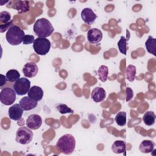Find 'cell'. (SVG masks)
Masks as SVG:
<instances>
[{
	"label": "cell",
	"instance_id": "cell-1",
	"mask_svg": "<svg viewBox=\"0 0 156 156\" xmlns=\"http://www.w3.org/2000/svg\"><path fill=\"white\" fill-rule=\"evenodd\" d=\"M33 30L38 37L46 38L52 34L54 29L48 20L41 18L35 22Z\"/></svg>",
	"mask_w": 156,
	"mask_h": 156
},
{
	"label": "cell",
	"instance_id": "cell-2",
	"mask_svg": "<svg viewBox=\"0 0 156 156\" xmlns=\"http://www.w3.org/2000/svg\"><path fill=\"white\" fill-rule=\"evenodd\" d=\"M76 147V140L73 135L66 133L62 136L56 143V147L63 154L70 155Z\"/></svg>",
	"mask_w": 156,
	"mask_h": 156
},
{
	"label": "cell",
	"instance_id": "cell-3",
	"mask_svg": "<svg viewBox=\"0 0 156 156\" xmlns=\"http://www.w3.org/2000/svg\"><path fill=\"white\" fill-rule=\"evenodd\" d=\"M24 36V32L18 26L13 25L7 30L5 38L10 44L17 46L23 41Z\"/></svg>",
	"mask_w": 156,
	"mask_h": 156
},
{
	"label": "cell",
	"instance_id": "cell-4",
	"mask_svg": "<svg viewBox=\"0 0 156 156\" xmlns=\"http://www.w3.org/2000/svg\"><path fill=\"white\" fill-rule=\"evenodd\" d=\"M33 48L38 55H44L48 54L51 48V42L46 38L38 37L33 43Z\"/></svg>",
	"mask_w": 156,
	"mask_h": 156
},
{
	"label": "cell",
	"instance_id": "cell-5",
	"mask_svg": "<svg viewBox=\"0 0 156 156\" xmlns=\"http://www.w3.org/2000/svg\"><path fill=\"white\" fill-rule=\"evenodd\" d=\"M34 133L30 129L27 127H21L16 132L15 140L21 144H27L32 140Z\"/></svg>",
	"mask_w": 156,
	"mask_h": 156
},
{
	"label": "cell",
	"instance_id": "cell-6",
	"mask_svg": "<svg viewBox=\"0 0 156 156\" xmlns=\"http://www.w3.org/2000/svg\"><path fill=\"white\" fill-rule=\"evenodd\" d=\"M13 88L16 94L19 96L24 95L28 93L30 88V82L27 78H20L13 83Z\"/></svg>",
	"mask_w": 156,
	"mask_h": 156
},
{
	"label": "cell",
	"instance_id": "cell-7",
	"mask_svg": "<svg viewBox=\"0 0 156 156\" xmlns=\"http://www.w3.org/2000/svg\"><path fill=\"white\" fill-rule=\"evenodd\" d=\"M16 92L15 90L9 87L2 88L0 93L1 102L5 105L13 104L16 100Z\"/></svg>",
	"mask_w": 156,
	"mask_h": 156
},
{
	"label": "cell",
	"instance_id": "cell-8",
	"mask_svg": "<svg viewBox=\"0 0 156 156\" xmlns=\"http://www.w3.org/2000/svg\"><path fill=\"white\" fill-rule=\"evenodd\" d=\"M26 124L31 130H37L42 124V118L39 115L32 114L27 117L26 121Z\"/></svg>",
	"mask_w": 156,
	"mask_h": 156
},
{
	"label": "cell",
	"instance_id": "cell-9",
	"mask_svg": "<svg viewBox=\"0 0 156 156\" xmlns=\"http://www.w3.org/2000/svg\"><path fill=\"white\" fill-rule=\"evenodd\" d=\"M87 40L91 44H97L102 39V33L98 28H91L87 32Z\"/></svg>",
	"mask_w": 156,
	"mask_h": 156
},
{
	"label": "cell",
	"instance_id": "cell-10",
	"mask_svg": "<svg viewBox=\"0 0 156 156\" xmlns=\"http://www.w3.org/2000/svg\"><path fill=\"white\" fill-rule=\"evenodd\" d=\"M23 111L24 110L22 108L20 104H15L9 107L8 114L11 119L18 121L21 118Z\"/></svg>",
	"mask_w": 156,
	"mask_h": 156
},
{
	"label": "cell",
	"instance_id": "cell-11",
	"mask_svg": "<svg viewBox=\"0 0 156 156\" xmlns=\"http://www.w3.org/2000/svg\"><path fill=\"white\" fill-rule=\"evenodd\" d=\"M38 71L37 64L32 62L26 63L23 68V73L26 77H34L36 76Z\"/></svg>",
	"mask_w": 156,
	"mask_h": 156
},
{
	"label": "cell",
	"instance_id": "cell-12",
	"mask_svg": "<svg viewBox=\"0 0 156 156\" xmlns=\"http://www.w3.org/2000/svg\"><path fill=\"white\" fill-rule=\"evenodd\" d=\"M81 18L87 24L91 25L95 21L97 15L90 8H84L81 12Z\"/></svg>",
	"mask_w": 156,
	"mask_h": 156
},
{
	"label": "cell",
	"instance_id": "cell-13",
	"mask_svg": "<svg viewBox=\"0 0 156 156\" xmlns=\"http://www.w3.org/2000/svg\"><path fill=\"white\" fill-rule=\"evenodd\" d=\"M37 102L38 101L27 96L22 98L20 101L19 104L24 111H28L35 108L38 104Z\"/></svg>",
	"mask_w": 156,
	"mask_h": 156
},
{
	"label": "cell",
	"instance_id": "cell-14",
	"mask_svg": "<svg viewBox=\"0 0 156 156\" xmlns=\"http://www.w3.org/2000/svg\"><path fill=\"white\" fill-rule=\"evenodd\" d=\"M92 99L96 102H99L104 101L106 97V92L103 88L95 87L91 93Z\"/></svg>",
	"mask_w": 156,
	"mask_h": 156
},
{
	"label": "cell",
	"instance_id": "cell-15",
	"mask_svg": "<svg viewBox=\"0 0 156 156\" xmlns=\"http://www.w3.org/2000/svg\"><path fill=\"white\" fill-rule=\"evenodd\" d=\"M43 94L44 93L42 88L36 85L30 87L29 91L27 93L28 96L37 101H40L42 99Z\"/></svg>",
	"mask_w": 156,
	"mask_h": 156
},
{
	"label": "cell",
	"instance_id": "cell-16",
	"mask_svg": "<svg viewBox=\"0 0 156 156\" xmlns=\"http://www.w3.org/2000/svg\"><path fill=\"white\" fill-rule=\"evenodd\" d=\"M112 151L115 154H124L126 155V144L124 141H115L112 146Z\"/></svg>",
	"mask_w": 156,
	"mask_h": 156
},
{
	"label": "cell",
	"instance_id": "cell-17",
	"mask_svg": "<svg viewBox=\"0 0 156 156\" xmlns=\"http://www.w3.org/2000/svg\"><path fill=\"white\" fill-rule=\"evenodd\" d=\"M12 7L16 10L18 13H26L30 9L29 2L27 1H16Z\"/></svg>",
	"mask_w": 156,
	"mask_h": 156
},
{
	"label": "cell",
	"instance_id": "cell-18",
	"mask_svg": "<svg viewBox=\"0 0 156 156\" xmlns=\"http://www.w3.org/2000/svg\"><path fill=\"white\" fill-rule=\"evenodd\" d=\"M155 146V143L151 140H145L141 141L139 146L140 151L144 154L151 153L153 151Z\"/></svg>",
	"mask_w": 156,
	"mask_h": 156
},
{
	"label": "cell",
	"instance_id": "cell-19",
	"mask_svg": "<svg viewBox=\"0 0 156 156\" xmlns=\"http://www.w3.org/2000/svg\"><path fill=\"white\" fill-rule=\"evenodd\" d=\"M145 46L147 51L155 56V48H156V39L152 36L149 35L147 40L145 42Z\"/></svg>",
	"mask_w": 156,
	"mask_h": 156
},
{
	"label": "cell",
	"instance_id": "cell-20",
	"mask_svg": "<svg viewBox=\"0 0 156 156\" xmlns=\"http://www.w3.org/2000/svg\"><path fill=\"white\" fill-rule=\"evenodd\" d=\"M156 116L152 111H148L144 113L143 116V121L144 123L148 126H151L155 124Z\"/></svg>",
	"mask_w": 156,
	"mask_h": 156
},
{
	"label": "cell",
	"instance_id": "cell-21",
	"mask_svg": "<svg viewBox=\"0 0 156 156\" xmlns=\"http://www.w3.org/2000/svg\"><path fill=\"white\" fill-rule=\"evenodd\" d=\"M98 75L99 79L101 81L105 82L107 80L108 76V67L105 65L100 66L98 70Z\"/></svg>",
	"mask_w": 156,
	"mask_h": 156
},
{
	"label": "cell",
	"instance_id": "cell-22",
	"mask_svg": "<svg viewBox=\"0 0 156 156\" xmlns=\"http://www.w3.org/2000/svg\"><path fill=\"white\" fill-rule=\"evenodd\" d=\"M115 121L119 126H124L127 122V115L125 112H118L115 118Z\"/></svg>",
	"mask_w": 156,
	"mask_h": 156
},
{
	"label": "cell",
	"instance_id": "cell-23",
	"mask_svg": "<svg viewBox=\"0 0 156 156\" xmlns=\"http://www.w3.org/2000/svg\"><path fill=\"white\" fill-rule=\"evenodd\" d=\"M136 75V67L133 65H129L126 68V79L130 81L133 82L135 80Z\"/></svg>",
	"mask_w": 156,
	"mask_h": 156
},
{
	"label": "cell",
	"instance_id": "cell-24",
	"mask_svg": "<svg viewBox=\"0 0 156 156\" xmlns=\"http://www.w3.org/2000/svg\"><path fill=\"white\" fill-rule=\"evenodd\" d=\"M5 77L7 80L12 82H15L20 78V74L16 69H10L7 72Z\"/></svg>",
	"mask_w": 156,
	"mask_h": 156
},
{
	"label": "cell",
	"instance_id": "cell-25",
	"mask_svg": "<svg viewBox=\"0 0 156 156\" xmlns=\"http://www.w3.org/2000/svg\"><path fill=\"white\" fill-rule=\"evenodd\" d=\"M118 46L119 50L121 53L123 54L124 55H126L127 52V38L122 36L120 38V40L118 42Z\"/></svg>",
	"mask_w": 156,
	"mask_h": 156
},
{
	"label": "cell",
	"instance_id": "cell-26",
	"mask_svg": "<svg viewBox=\"0 0 156 156\" xmlns=\"http://www.w3.org/2000/svg\"><path fill=\"white\" fill-rule=\"evenodd\" d=\"M56 108L61 114L73 113V110L65 104H59L56 105Z\"/></svg>",
	"mask_w": 156,
	"mask_h": 156
},
{
	"label": "cell",
	"instance_id": "cell-27",
	"mask_svg": "<svg viewBox=\"0 0 156 156\" xmlns=\"http://www.w3.org/2000/svg\"><path fill=\"white\" fill-rule=\"evenodd\" d=\"M10 13L6 11H3L0 13V21L4 24H7L11 21Z\"/></svg>",
	"mask_w": 156,
	"mask_h": 156
},
{
	"label": "cell",
	"instance_id": "cell-28",
	"mask_svg": "<svg viewBox=\"0 0 156 156\" xmlns=\"http://www.w3.org/2000/svg\"><path fill=\"white\" fill-rule=\"evenodd\" d=\"M35 38L34 35H25L23 39V44H29L31 43H34L35 41Z\"/></svg>",
	"mask_w": 156,
	"mask_h": 156
},
{
	"label": "cell",
	"instance_id": "cell-29",
	"mask_svg": "<svg viewBox=\"0 0 156 156\" xmlns=\"http://www.w3.org/2000/svg\"><path fill=\"white\" fill-rule=\"evenodd\" d=\"M126 101L127 102L130 101L133 97V91L130 87H127L126 90Z\"/></svg>",
	"mask_w": 156,
	"mask_h": 156
},
{
	"label": "cell",
	"instance_id": "cell-30",
	"mask_svg": "<svg viewBox=\"0 0 156 156\" xmlns=\"http://www.w3.org/2000/svg\"><path fill=\"white\" fill-rule=\"evenodd\" d=\"M12 23H13V21L12 20L9 23L7 24H0V32L1 33L5 32V30H7V29L9 30V28L10 27L12 26Z\"/></svg>",
	"mask_w": 156,
	"mask_h": 156
},
{
	"label": "cell",
	"instance_id": "cell-31",
	"mask_svg": "<svg viewBox=\"0 0 156 156\" xmlns=\"http://www.w3.org/2000/svg\"><path fill=\"white\" fill-rule=\"evenodd\" d=\"M1 87H2L4 84H5L6 83V81H7V78L6 77H5V76L2 75V74H1Z\"/></svg>",
	"mask_w": 156,
	"mask_h": 156
}]
</instances>
